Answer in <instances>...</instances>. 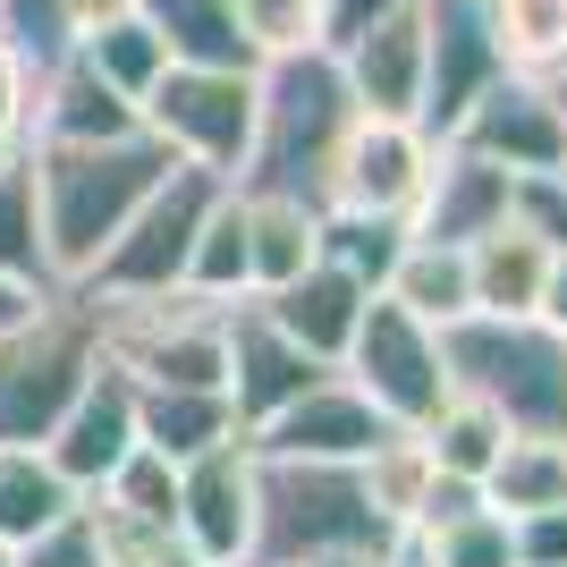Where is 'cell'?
Returning <instances> with one entry per match:
<instances>
[{
    "label": "cell",
    "instance_id": "f546056e",
    "mask_svg": "<svg viewBox=\"0 0 567 567\" xmlns=\"http://www.w3.org/2000/svg\"><path fill=\"white\" fill-rule=\"evenodd\" d=\"M483 25L508 69L559 76L567 69V0H483Z\"/></svg>",
    "mask_w": 567,
    "mask_h": 567
},
{
    "label": "cell",
    "instance_id": "7402d4cb",
    "mask_svg": "<svg viewBox=\"0 0 567 567\" xmlns=\"http://www.w3.org/2000/svg\"><path fill=\"white\" fill-rule=\"evenodd\" d=\"M466 280H474V313H543V280H550V246L525 237L517 220H499L466 246Z\"/></svg>",
    "mask_w": 567,
    "mask_h": 567
},
{
    "label": "cell",
    "instance_id": "f6af8a7d",
    "mask_svg": "<svg viewBox=\"0 0 567 567\" xmlns=\"http://www.w3.org/2000/svg\"><path fill=\"white\" fill-rule=\"evenodd\" d=\"M550 94H559V111H567V69H559V76H550Z\"/></svg>",
    "mask_w": 567,
    "mask_h": 567
},
{
    "label": "cell",
    "instance_id": "9a60e30c",
    "mask_svg": "<svg viewBox=\"0 0 567 567\" xmlns=\"http://www.w3.org/2000/svg\"><path fill=\"white\" fill-rule=\"evenodd\" d=\"M381 432H390V424L373 415V399H364L348 373H322L306 399H288L280 415L255 424L246 441H255L262 457H322V466H355Z\"/></svg>",
    "mask_w": 567,
    "mask_h": 567
},
{
    "label": "cell",
    "instance_id": "5b68a950",
    "mask_svg": "<svg viewBox=\"0 0 567 567\" xmlns=\"http://www.w3.org/2000/svg\"><path fill=\"white\" fill-rule=\"evenodd\" d=\"M220 187H229V178H213V169H195V162H169V178L127 213V229L102 246V262L69 288V297H94V306L102 297H169V288L187 280L195 229H204V213H213Z\"/></svg>",
    "mask_w": 567,
    "mask_h": 567
},
{
    "label": "cell",
    "instance_id": "ee69618b",
    "mask_svg": "<svg viewBox=\"0 0 567 567\" xmlns=\"http://www.w3.org/2000/svg\"><path fill=\"white\" fill-rule=\"evenodd\" d=\"M381 567H432V559H424V550H415V543H399V550H390V559H381Z\"/></svg>",
    "mask_w": 567,
    "mask_h": 567
},
{
    "label": "cell",
    "instance_id": "603a6c76",
    "mask_svg": "<svg viewBox=\"0 0 567 567\" xmlns=\"http://www.w3.org/2000/svg\"><path fill=\"white\" fill-rule=\"evenodd\" d=\"M381 297H399L415 322H432V331H450V322H466L474 313V280H466V246H441V237H406L399 271L381 280Z\"/></svg>",
    "mask_w": 567,
    "mask_h": 567
},
{
    "label": "cell",
    "instance_id": "484cf974",
    "mask_svg": "<svg viewBox=\"0 0 567 567\" xmlns=\"http://www.w3.org/2000/svg\"><path fill=\"white\" fill-rule=\"evenodd\" d=\"M415 441H424L432 474H457V483H483L492 474V457L508 450V424H499L483 399H466V390H450V399L432 406L424 424H415Z\"/></svg>",
    "mask_w": 567,
    "mask_h": 567
},
{
    "label": "cell",
    "instance_id": "f1b7e54d",
    "mask_svg": "<svg viewBox=\"0 0 567 567\" xmlns=\"http://www.w3.org/2000/svg\"><path fill=\"white\" fill-rule=\"evenodd\" d=\"M406 237H415L406 213H339V204H322V262H339V271L364 280V288H381L399 271Z\"/></svg>",
    "mask_w": 567,
    "mask_h": 567
},
{
    "label": "cell",
    "instance_id": "7a4b0ae2",
    "mask_svg": "<svg viewBox=\"0 0 567 567\" xmlns=\"http://www.w3.org/2000/svg\"><path fill=\"white\" fill-rule=\"evenodd\" d=\"M348 127H355V94H348V76H339L331 51L262 60L255 69V144H246V169H237L229 187L322 204Z\"/></svg>",
    "mask_w": 567,
    "mask_h": 567
},
{
    "label": "cell",
    "instance_id": "ffe728a7",
    "mask_svg": "<svg viewBox=\"0 0 567 567\" xmlns=\"http://www.w3.org/2000/svg\"><path fill=\"white\" fill-rule=\"evenodd\" d=\"M237 204H246V297H262V288L297 280L306 262H322V204L255 195V187H237Z\"/></svg>",
    "mask_w": 567,
    "mask_h": 567
},
{
    "label": "cell",
    "instance_id": "1f68e13d",
    "mask_svg": "<svg viewBox=\"0 0 567 567\" xmlns=\"http://www.w3.org/2000/svg\"><path fill=\"white\" fill-rule=\"evenodd\" d=\"M406 543L424 550L432 567H517V550H508V517H499L492 499H466V508H450V517L415 525Z\"/></svg>",
    "mask_w": 567,
    "mask_h": 567
},
{
    "label": "cell",
    "instance_id": "9c48e42d",
    "mask_svg": "<svg viewBox=\"0 0 567 567\" xmlns=\"http://www.w3.org/2000/svg\"><path fill=\"white\" fill-rule=\"evenodd\" d=\"M255 466L262 457L246 432L178 457V550L195 567H246V550H255Z\"/></svg>",
    "mask_w": 567,
    "mask_h": 567
},
{
    "label": "cell",
    "instance_id": "7c38bea8",
    "mask_svg": "<svg viewBox=\"0 0 567 567\" xmlns=\"http://www.w3.org/2000/svg\"><path fill=\"white\" fill-rule=\"evenodd\" d=\"M136 441H144L136 432V381L118 373L111 355H94V373L76 381V399L60 406V424L43 432V457L69 474L76 492H102Z\"/></svg>",
    "mask_w": 567,
    "mask_h": 567
},
{
    "label": "cell",
    "instance_id": "8fae6325",
    "mask_svg": "<svg viewBox=\"0 0 567 567\" xmlns=\"http://www.w3.org/2000/svg\"><path fill=\"white\" fill-rule=\"evenodd\" d=\"M432 144L441 136H424L415 118L355 111V127L339 136L322 204H339V213H415V195H424V178H432Z\"/></svg>",
    "mask_w": 567,
    "mask_h": 567
},
{
    "label": "cell",
    "instance_id": "d4e9b609",
    "mask_svg": "<svg viewBox=\"0 0 567 567\" xmlns=\"http://www.w3.org/2000/svg\"><path fill=\"white\" fill-rule=\"evenodd\" d=\"M136 432H144V450H162V457H195L246 424H237L229 390H136Z\"/></svg>",
    "mask_w": 567,
    "mask_h": 567
},
{
    "label": "cell",
    "instance_id": "bcb514c9",
    "mask_svg": "<svg viewBox=\"0 0 567 567\" xmlns=\"http://www.w3.org/2000/svg\"><path fill=\"white\" fill-rule=\"evenodd\" d=\"M0 567H18V550H0Z\"/></svg>",
    "mask_w": 567,
    "mask_h": 567
},
{
    "label": "cell",
    "instance_id": "2e32d148",
    "mask_svg": "<svg viewBox=\"0 0 567 567\" xmlns=\"http://www.w3.org/2000/svg\"><path fill=\"white\" fill-rule=\"evenodd\" d=\"M331 60H339V76H348L355 111L415 118V111H424V0H406V9L373 18L364 34H348Z\"/></svg>",
    "mask_w": 567,
    "mask_h": 567
},
{
    "label": "cell",
    "instance_id": "836d02e7",
    "mask_svg": "<svg viewBox=\"0 0 567 567\" xmlns=\"http://www.w3.org/2000/svg\"><path fill=\"white\" fill-rule=\"evenodd\" d=\"M0 271L51 288V255H43V213H34V178H25V153L0 162Z\"/></svg>",
    "mask_w": 567,
    "mask_h": 567
},
{
    "label": "cell",
    "instance_id": "e0dca14e",
    "mask_svg": "<svg viewBox=\"0 0 567 567\" xmlns=\"http://www.w3.org/2000/svg\"><path fill=\"white\" fill-rule=\"evenodd\" d=\"M415 237H441V246H474L483 229H499L508 220V169H492L483 153H466V144H432V178L424 195H415Z\"/></svg>",
    "mask_w": 567,
    "mask_h": 567
},
{
    "label": "cell",
    "instance_id": "4fadbf2b",
    "mask_svg": "<svg viewBox=\"0 0 567 567\" xmlns=\"http://www.w3.org/2000/svg\"><path fill=\"white\" fill-rule=\"evenodd\" d=\"M492 76H508V60L483 25V0H424V111H415V127L450 136Z\"/></svg>",
    "mask_w": 567,
    "mask_h": 567
},
{
    "label": "cell",
    "instance_id": "cb8c5ba5",
    "mask_svg": "<svg viewBox=\"0 0 567 567\" xmlns=\"http://www.w3.org/2000/svg\"><path fill=\"white\" fill-rule=\"evenodd\" d=\"M136 9L162 34L169 60H187V69H255V51L237 34V0H136Z\"/></svg>",
    "mask_w": 567,
    "mask_h": 567
},
{
    "label": "cell",
    "instance_id": "83f0119b",
    "mask_svg": "<svg viewBox=\"0 0 567 567\" xmlns=\"http://www.w3.org/2000/svg\"><path fill=\"white\" fill-rule=\"evenodd\" d=\"M69 51L102 76V85H118L127 102H144V94H153V76L169 69V51H162V34L144 25V9H118V18H102L94 34H76Z\"/></svg>",
    "mask_w": 567,
    "mask_h": 567
},
{
    "label": "cell",
    "instance_id": "d590c367",
    "mask_svg": "<svg viewBox=\"0 0 567 567\" xmlns=\"http://www.w3.org/2000/svg\"><path fill=\"white\" fill-rule=\"evenodd\" d=\"M508 220L559 255L567 246V178L559 169H517V178H508Z\"/></svg>",
    "mask_w": 567,
    "mask_h": 567
},
{
    "label": "cell",
    "instance_id": "7bdbcfd3",
    "mask_svg": "<svg viewBox=\"0 0 567 567\" xmlns=\"http://www.w3.org/2000/svg\"><path fill=\"white\" fill-rule=\"evenodd\" d=\"M399 550V543H390ZM390 550H313V559H297V567H381Z\"/></svg>",
    "mask_w": 567,
    "mask_h": 567
},
{
    "label": "cell",
    "instance_id": "d6986e66",
    "mask_svg": "<svg viewBox=\"0 0 567 567\" xmlns=\"http://www.w3.org/2000/svg\"><path fill=\"white\" fill-rule=\"evenodd\" d=\"M364 297H373V288H364V280H348L339 262H306L297 280L262 288L255 306L271 313V322H280V331L297 339L306 355L339 364V355H348V339H355V313H364Z\"/></svg>",
    "mask_w": 567,
    "mask_h": 567
},
{
    "label": "cell",
    "instance_id": "52a82bcc",
    "mask_svg": "<svg viewBox=\"0 0 567 567\" xmlns=\"http://www.w3.org/2000/svg\"><path fill=\"white\" fill-rule=\"evenodd\" d=\"M136 118L169 144V162L237 178L246 144H255V69H187V60H169L153 76V94L136 102Z\"/></svg>",
    "mask_w": 567,
    "mask_h": 567
},
{
    "label": "cell",
    "instance_id": "6da1fadb",
    "mask_svg": "<svg viewBox=\"0 0 567 567\" xmlns=\"http://www.w3.org/2000/svg\"><path fill=\"white\" fill-rule=\"evenodd\" d=\"M25 178H34V213H43L51 288H76L102 262V246L127 229V213L169 178V144L153 127L94 144H25Z\"/></svg>",
    "mask_w": 567,
    "mask_h": 567
},
{
    "label": "cell",
    "instance_id": "3957f363",
    "mask_svg": "<svg viewBox=\"0 0 567 567\" xmlns=\"http://www.w3.org/2000/svg\"><path fill=\"white\" fill-rule=\"evenodd\" d=\"M450 390L483 399L508 432H559L567 441V331L543 313H466L441 331Z\"/></svg>",
    "mask_w": 567,
    "mask_h": 567
},
{
    "label": "cell",
    "instance_id": "30bf717a",
    "mask_svg": "<svg viewBox=\"0 0 567 567\" xmlns=\"http://www.w3.org/2000/svg\"><path fill=\"white\" fill-rule=\"evenodd\" d=\"M450 144H466V153H483L492 169H559L567 162V111L559 94H550V76H492L483 94H474V111L450 127Z\"/></svg>",
    "mask_w": 567,
    "mask_h": 567
},
{
    "label": "cell",
    "instance_id": "7dc6e473",
    "mask_svg": "<svg viewBox=\"0 0 567 567\" xmlns=\"http://www.w3.org/2000/svg\"><path fill=\"white\" fill-rule=\"evenodd\" d=\"M559 178H567V162H559Z\"/></svg>",
    "mask_w": 567,
    "mask_h": 567
},
{
    "label": "cell",
    "instance_id": "4dcf8cb0",
    "mask_svg": "<svg viewBox=\"0 0 567 567\" xmlns=\"http://www.w3.org/2000/svg\"><path fill=\"white\" fill-rule=\"evenodd\" d=\"M178 288L220 297V306L246 297V204H237V187L213 195V213H204V229H195V255H187V280Z\"/></svg>",
    "mask_w": 567,
    "mask_h": 567
},
{
    "label": "cell",
    "instance_id": "277c9868",
    "mask_svg": "<svg viewBox=\"0 0 567 567\" xmlns=\"http://www.w3.org/2000/svg\"><path fill=\"white\" fill-rule=\"evenodd\" d=\"M390 543H406V534L373 508L355 466H322V457H262L255 466V550H246V567H297L313 550H390Z\"/></svg>",
    "mask_w": 567,
    "mask_h": 567
},
{
    "label": "cell",
    "instance_id": "d6a6232c",
    "mask_svg": "<svg viewBox=\"0 0 567 567\" xmlns=\"http://www.w3.org/2000/svg\"><path fill=\"white\" fill-rule=\"evenodd\" d=\"M355 474H364L373 508L406 534V525H415V508H424V492H432V457H424V441H415V432H381L373 450L355 457Z\"/></svg>",
    "mask_w": 567,
    "mask_h": 567
},
{
    "label": "cell",
    "instance_id": "60d3db41",
    "mask_svg": "<svg viewBox=\"0 0 567 567\" xmlns=\"http://www.w3.org/2000/svg\"><path fill=\"white\" fill-rule=\"evenodd\" d=\"M118 9H136V0H60V34L76 43V34H94V25L118 18Z\"/></svg>",
    "mask_w": 567,
    "mask_h": 567
},
{
    "label": "cell",
    "instance_id": "b9f144b4",
    "mask_svg": "<svg viewBox=\"0 0 567 567\" xmlns=\"http://www.w3.org/2000/svg\"><path fill=\"white\" fill-rule=\"evenodd\" d=\"M543 322H559V331H567V246L550 255V280H543Z\"/></svg>",
    "mask_w": 567,
    "mask_h": 567
},
{
    "label": "cell",
    "instance_id": "5bb4252c",
    "mask_svg": "<svg viewBox=\"0 0 567 567\" xmlns=\"http://www.w3.org/2000/svg\"><path fill=\"white\" fill-rule=\"evenodd\" d=\"M322 373H339V364L306 355L255 297H237V306H229V381H220V390H229V406H237V424H246V432L271 424L288 399H306Z\"/></svg>",
    "mask_w": 567,
    "mask_h": 567
},
{
    "label": "cell",
    "instance_id": "4316f807",
    "mask_svg": "<svg viewBox=\"0 0 567 567\" xmlns=\"http://www.w3.org/2000/svg\"><path fill=\"white\" fill-rule=\"evenodd\" d=\"M483 499L499 517H525V508H559L567 499V441L559 432H508V450L483 474Z\"/></svg>",
    "mask_w": 567,
    "mask_h": 567
},
{
    "label": "cell",
    "instance_id": "8d00e7d4",
    "mask_svg": "<svg viewBox=\"0 0 567 567\" xmlns=\"http://www.w3.org/2000/svg\"><path fill=\"white\" fill-rule=\"evenodd\" d=\"M25 127H34V69L0 43V162L25 153Z\"/></svg>",
    "mask_w": 567,
    "mask_h": 567
},
{
    "label": "cell",
    "instance_id": "44dd1931",
    "mask_svg": "<svg viewBox=\"0 0 567 567\" xmlns=\"http://www.w3.org/2000/svg\"><path fill=\"white\" fill-rule=\"evenodd\" d=\"M76 499H85V492L43 457V441H0V550L43 543Z\"/></svg>",
    "mask_w": 567,
    "mask_h": 567
},
{
    "label": "cell",
    "instance_id": "74e56055",
    "mask_svg": "<svg viewBox=\"0 0 567 567\" xmlns=\"http://www.w3.org/2000/svg\"><path fill=\"white\" fill-rule=\"evenodd\" d=\"M508 550H517V567H567V499L508 517Z\"/></svg>",
    "mask_w": 567,
    "mask_h": 567
},
{
    "label": "cell",
    "instance_id": "f35d334b",
    "mask_svg": "<svg viewBox=\"0 0 567 567\" xmlns=\"http://www.w3.org/2000/svg\"><path fill=\"white\" fill-rule=\"evenodd\" d=\"M390 9H406V0H322V51H339L348 34H364V25L390 18Z\"/></svg>",
    "mask_w": 567,
    "mask_h": 567
},
{
    "label": "cell",
    "instance_id": "ac0fdd59",
    "mask_svg": "<svg viewBox=\"0 0 567 567\" xmlns=\"http://www.w3.org/2000/svg\"><path fill=\"white\" fill-rule=\"evenodd\" d=\"M136 127H144L136 102L118 85H102L76 51L34 69V127H25V144H94V136H136Z\"/></svg>",
    "mask_w": 567,
    "mask_h": 567
},
{
    "label": "cell",
    "instance_id": "e575fe53",
    "mask_svg": "<svg viewBox=\"0 0 567 567\" xmlns=\"http://www.w3.org/2000/svg\"><path fill=\"white\" fill-rule=\"evenodd\" d=\"M237 34L262 60H288V51H322V0H237Z\"/></svg>",
    "mask_w": 567,
    "mask_h": 567
},
{
    "label": "cell",
    "instance_id": "ba28073f",
    "mask_svg": "<svg viewBox=\"0 0 567 567\" xmlns=\"http://www.w3.org/2000/svg\"><path fill=\"white\" fill-rule=\"evenodd\" d=\"M339 373L373 399V415L390 432H415L432 415V406L450 399V364H441V331L432 322H415V313L399 306V297H364V313H355V339L348 355H339Z\"/></svg>",
    "mask_w": 567,
    "mask_h": 567
},
{
    "label": "cell",
    "instance_id": "ab89813d",
    "mask_svg": "<svg viewBox=\"0 0 567 567\" xmlns=\"http://www.w3.org/2000/svg\"><path fill=\"white\" fill-rule=\"evenodd\" d=\"M43 306H51V288H43V280H18V271H0V339L18 331V322H34Z\"/></svg>",
    "mask_w": 567,
    "mask_h": 567
},
{
    "label": "cell",
    "instance_id": "8992f818",
    "mask_svg": "<svg viewBox=\"0 0 567 567\" xmlns=\"http://www.w3.org/2000/svg\"><path fill=\"white\" fill-rule=\"evenodd\" d=\"M102 331L69 288H51V306L34 322L0 339V441H43L60 424V406L76 399V381L94 373Z\"/></svg>",
    "mask_w": 567,
    "mask_h": 567
}]
</instances>
